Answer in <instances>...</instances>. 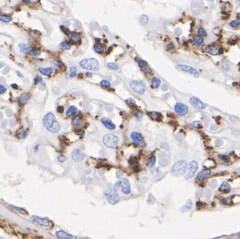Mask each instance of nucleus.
<instances>
[{
  "instance_id": "7ed1b4c3",
  "label": "nucleus",
  "mask_w": 240,
  "mask_h": 239,
  "mask_svg": "<svg viewBox=\"0 0 240 239\" xmlns=\"http://www.w3.org/2000/svg\"><path fill=\"white\" fill-rule=\"evenodd\" d=\"M80 66L86 70L98 71L99 69V63L95 58H87L82 60L80 62Z\"/></svg>"
},
{
  "instance_id": "5fc2aeb1",
  "label": "nucleus",
  "mask_w": 240,
  "mask_h": 239,
  "mask_svg": "<svg viewBox=\"0 0 240 239\" xmlns=\"http://www.w3.org/2000/svg\"><path fill=\"white\" fill-rule=\"evenodd\" d=\"M22 2H25V3H29L31 2V0H22Z\"/></svg>"
},
{
  "instance_id": "a878e982",
  "label": "nucleus",
  "mask_w": 240,
  "mask_h": 239,
  "mask_svg": "<svg viewBox=\"0 0 240 239\" xmlns=\"http://www.w3.org/2000/svg\"><path fill=\"white\" fill-rule=\"evenodd\" d=\"M30 96L28 95V94H26V93H25V94H22L21 95L20 97L18 99V102L20 104H25L26 103H27V101H28V99H29Z\"/></svg>"
},
{
  "instance_id": "393cba45",
  "label": "nucleus",
  "mask_w": 240,
  "mask_h": 239,
  "mask_svg": "<svg viewBox=\"0 0 240 239\" xmlns=\"http://www.w3.org/2000/svg\"><path fill=\"white\" fill-rule=\"evenodd\" d=\"M231 185L227 183H226V182L223 183L221 185V186L219 187V191H222V192H225V193L231 191Z\"/></svg>"
},
{
  "instance_id": "de8ad7c7",
  "label": "nucleus",
  "mask_w": 240,
  "mask_h": 239,
  "mask_svg": "<svg viewBox=\"0 0 240 239\" xmlns=\"http://www.w3.org/2000/svg\"><path fill=\"white\" fill-rule=\"evenodd\" d=\"M66 159H67V158H66V156H63V155H59L58 157V160L60 162H63Z\"/></svg>"
},
{
  "instance_id": "c03bdc74",
  "label": "nucleus",
  "mask_w": 240,
  "mask_h": 239,
  "mask_svg": "<svg viewBox=\"0 0 240 239\" xmlns=\"http://www.w3.org/2000/svg\"><path fill=\"white\" fill-rule=\"evenodd\" d=\"M32 54L34 57H37V56H39L40 54V51L38 48H34V49L32 50Z\"/></svg>"
},
{
  "instance_id": "f8f14e48",
  "label": "nucleus",
  "mask_w": 240,
  "mask_h": 239,
  "mask_svg": "<svg viewBox=\"0 0 240 239\" xmlns=\"http://www.w3.org/2000/svg\"><path fill=\"white\" fill-rule=\"evenodd\" d=\"M130 138L136 145H140V146H144L145 145V141H144L143 138L141 136V134L137 133V132H132L130 134Z\"/></svg>"
},
{
  "instance_id": "4c0bfd02",
  "label": "nucleus",
  "mask_w": 240,
  "mask_h": 239,
  "mask_svg": "<svg viewBox=\"0 0 240 239\" xmlns=\"http://www.w3.org/2000/svg\"><path fill=\"white\" fill-rule=\"evenodd\" d=\"M218 157H219L220 159H222L225 162H230V158L229 156H227V155H224V154L221 155V154H219V155H218Z\"/></svg>"
},
{
  "instance_id": "e433bc0d",
  "label": "nucleus",
  "mask_w": 240,
  "mask_h": 239,
  "mask_svg": "<svg viewBox=\"0 0 240 239\" xmlns=\"http://www.w3.org/2000/svg\"><path fill=\"white\" fill-rule=\"evenodd\" d=\"M140 22L143 23V24H147L148 22H149V18L146 15H142L141 17H140Z\"/></svg>"
},
{
  "instance_id": "4d7b16f0",
  "label": "nucleus",
  "mask_w": 240,
  "mask_h": 239,
  "mask_svg": "<svg viewBox=\"0 0 240 239\" xmlns=\"http://www.w3.org/2000/svg\"><path fill=\"white\" fill-rule=\"evenodd\" d=\"M17 74L18 75H19V76L21 77V78H22L23 77V75H22V74H21L20 73H19V72H17Z\"/></svg>"
},
{
  "instance_id": "b1692460",
  "label": "nucleus",
  "mask_w": 240,
  "mask_h": 239,
  "mask_svg": "<svg viewBox=\"0 0 240 239\" xmlns=\"http://www.w3.org/2000/svg\"><path fill=\"white\" fill-rule=\"evenodd\" d=\"M78 112V109L77 108L75 107V106H70L67 111V117H71L73 115H75Z\"/></svg>"
},
{
  "instance_id": "864d4df0",
  "label": "nucleus",
  "mask_w": 240,
  "mask_h": 239,
  "mask_svg": "<svg viewBox=\"0 0 240 239\" xmlns=\"http://www.w3.org/2000/svg\"><path fill=\"white\" fill-rule=\"evenodd\" d=\"M133 169H134V171L135 172H138V171H140V166H139V165H135V166H134Z\"/></svg>"
},
{
  "instance_id": "412c9836",
  "label": "nucleus",
  "mask_w": 240,
  "mask_h": 239,
  "mask_svg": "<svg viewBox=\"0 0 240 239\" xmlns=\"http://www.w3.org/2000/svg\"><path fill=\"white\" fill-rule=\"evenodd\" d=\"M39 71L41 74L46 75V76H50L54 72V69L52 67H46V68H40Z\"/></svg>"
},
{
  "instance_id": "13d9d810",
  "label": "nucleus",
  "mask_w": 240,
  "mask_h": 239,
  "mask_svg": "<svg viewBox=\"0 0 240 239\" xmlns=\"http://www.w3.org/2000/svg\"><path fill=\"white\" fill-rule=\"evenodd\" d=\"M87 76L89 78V77H91L92 76V74H91V73H87Z\"/></svg>"
},
{
  "instance_id": "8fccbe9b",
  "label": "nucleus",
  "mask_w": 240,
  "mask_h": 239,
  "mask_svg": "<svg viewBox=\"0 0 240 239\" xmlns=\"http://www.w3.org/2000/svg\"><path fill=\"white\" fill-rule=\"evenodd\" d=\"M155 162H156V157H155V156H152V157L150 159V160H149V163H150V165H155Z\"/></svg>"
},
{
  "instance_id": "6e6552de",
  "label": "nucleus",
  "mask_w": 240,
  "mask_h": 239,
  "mask_svg": "<svg viewBox=\"0 0 240 239\" xmlns=\"http://www.w3.org/2000/svg\"><path fill=\"white\" fill-rule=\"evenodd\" d=\"M198 169V164L196 161L190 162L189 165H187V172L186 174V179H190L196 174Z\"/></svg>"
},
{
  "instance_id": "bb28decb",
  "label": "nucleus",
  "mask_w": 240,
  "mask_h": 239,
  "mask_svg": "<svg viewBox=\"0 0 240 239\" xmlns=\"http://www.w3.org/2000/svg\"><path fill=\"white\" fill-rule=\"evenodd\" d=\"M161 84V81L157 78H154L151 81V87L153 89H157Z\"/></svg>"
},
{
  "instance_id": "7c9ffc66",
  "label": "nucleus",
  "mask_w": 240,
  "mask_h": 239,
  "mask_svg": "<svg viewBox=\"0 0 240 239\" xmlns=\"http://www.w3.org/2000/svg\"><path fill=\"white\" fill-rule=\"evenodd\" d=\"M60 46H61V48H63L64 50H69L71 48L69 43H68V42H67V41H63L62 43H61Z\"/></svg>"
},
{
  "instance_id": "9d476101",
  "label": "nucleus",
  "mask_w": 240,
  "mask_h": 239,
  "mask_svg": "<svg viewBox=\"0 0 240 239\" xmlns=\"http://www.w3.org/2000/svg\"><path fill=\"white\" fill-rule=\"evenodd\" d=\"M104 196L106 197L107 200L109 201V203L111 204H116L119 202V197L117 195V194L113 190H108L104 192Z\"/></svg>"
},
{
  "instance_id": "72a5a7b5",
  "label": "nucleus",
  "mask_w": 240,
  "mask_h": 239,
  "mask_svg": "<svg viewBox=\"0 0 240 239\" xmlns=\"http://www.w3.org/2000/svg\"><path fill=\"white\" fill-rule=\"evenodd\" d=\"M107 66H108V67H109L110 69H114V70H118V69H119V66L114 63H107Z\"/></svg>"
},
{
  "instance_id": "603ef678",
  "label": "nucleus",
  "mask_w": 240,
  "mask_h": 239,
  "mask_svg": "<svg viewBox=\"0 0 240 239\" xmlns=\"http://www.w3.org/2000/svg\"><path fill=\"white\" fill-rule=\"evenodd\" d=\"M136 118H137V119H139L140 120H141L142 117H143V113H142L141 112H136Z\"/></svg>"
},
{
  "instance_id": "09e8293b",
  "label": "nucleus",
  "mask_w": 240,
  "mask_h": 239,
  "mask_svg": "<svg viewBox=\"0 0 240 239\" xmlns=\"http://www.w3.org/2000/svg\"><path fill=\"white\" fill-rule=\"evenodd\" d=\"M42 81H43V79L41 78V77L37 76L36 77L35 80H34V84L37 85V84H38V83H40V82H42Z\"/></svg>"
},
{
  "instance_id": "4468645a",
  "label": "nucleus",
  "mask_w": 240,
  "mask_h": 239,
  "mask_svg": "<svg viewBox=\"0 0 240 239\" xmlns=\"http://www.w3.org/2000/svg\"><path fill=\"white\" fill-rule=\"evenodd\" d=\"M205 52L209 53V54H212V55H218V54H222L223 52V49H222V47H218L216 46H207V48H206Z\"/></svg>"
},
{
  "instance_id": "2eb2a0df",
  "label": "nucleus",
  "mask_w": 240,
  "mask_h": 239,
  "mask_svg": "<svg viewBox=\"0 0 240 239\" xmlns=\"http://www.w3.org/2000/svg\"><path fill=\"white\" fill-rule=\"evenodd\" d=\"M72 157L74 159L75 162H81L84 159V158L85 157V154H83L80 150L76 149V150H73L72 153Z\"/></svg>"
},
{
  "instance_id": "a18cd8bd",
  "label": "nucleus",
  "mask_w": 240,
  "mask_h": 239,
  "mask_svg": "<svg viewBox=\"0 0 240 239\" xmlns=\"http://www.w3.org/2000/svg\"><path fill=\"white\" fill-rule=\"evenodd\" d=\"M192 125L194 128H201L202 127L200 122H194L192 124Z\"/></svg>"
},
{
  "instance_id": "49530a36",
  "label": "nucleus",
  "mask_w": 240,
  "mask_h": 239,
  "mask_svg": "<svg viewBox=\"0 0 240 239\" xmlns=\"http://www.w3.org/2000/svg\"><path fill=\"white\" fill-rule=\"evenodd\" d=\"M6 91H7V89L5 88V87L0 83V95L5 93Z\"/></svg>"
},
{
  "instance_id": "a19ab883",
  "label": "nucleus",
  "mask_w": 240,
  "mask_h": 239,
  "mask_svg": "<svg viewBox=\"0 0 240 239\" xmlns=\"http://www.w3.org/2000/svg\"><path fill=\"white\" fill-rule=\"evenodd\" d=\"M12 208H13V209H15L16 211H17L18 212H19V213L21 214H26V215H27V211H26L25 209H22V208H18V207H16V206H12Z\"/></svg>"
},
{
  "instance_id": "f3484780",
  "label": "nucleus",
  "mask_w": 240,
  "mask_h": 239,
  "mask_svg": "<svg viewBox=\"0 0 240 239\" xmlns=\"http://www.w3.org/2000/svg\"><path fill=\"white\" fill-rule=\"evenodd\" d=\"M56 236L58 238H61V239H72L73 238V236L70 234H68L67 232H65L63 230H60V231H57L56 232Z\"/></svg>"
},
{
  "instance_id": "c85d7f7f",
  "label": "nucleus",
  "mask_w": 240,
  "mask_h": 239,
  "mask_svg": "<svg viewBox=\"0 0 240 239\" xmlns=\"http://www.w3.org/2000/svg\"><path fill=\"white\" fill-rule=\"evenodd\" d=\"M94 51L98 54H102L104 52V46L100 43H97L94 46Z\"/></svg>"
},
{
  "instance_id": "20e7f679",
  "label": "nucleus",
  "mask_w": 240,
  "mask_h": 239,
  "mask_svg": "<svg viewBox=\"0 0 240 239\" xmlns=\"http://www.w3.org/2000/svg\"><path fill=\"white\" fill-rule=\"evenodd\" d=\"M118 142H119V138L114 134H107L103 137L104 145L110 148H115L117 146Z\"/></svg>"
},
{
  "instance_id": "6e6d98bb",
  "label": "nucleus",
  "mask_w": 240,
  "mask_h": 239,
  "mask_svg": "<svg viewBox=\"0 0 240 239\" xmlns=\"http://www.w3.org/2000/svg\"><path fill=\"white\" fill-rule=\"evenodd\" d=\"M11 87H13V88H15V89H17V85H16V84H12V85H11Z\"/></svg>"
},
{
  "instance_id": "bf43d9fd",
  "label": "nucleus",
  "mask_w": 240,
  "mask_h": 239,
  "mask_svg": "<svg viewBox=\"0 0 240 239\" xmlns=\"http://www.w3.org/2000/svg\"><path fill=\"white\" fill-rule=\"evenodd\" d=\"M237 3L238 5L240 6V0H237Z\"/></svg>"
},
{
  "instance_id": "1a4fd4ad",
  "label": "nucleus",
  "mask_w": 240,
  "mask_h": 239,
  "mask_svg": "<svg viewBox=\"0 0 240 239\" xmlns=\"http://www.w3.org/2000/svg\"><path fill=\"white\" fill-rule=\"evenodd\" d=\"M31 221L36 224L39 225L40 226H43V227H50L52 226V222L46 218H43L37 217V216H32L31 218Z\"/></svg>"
},
{
  "instance_id": "052dcab7",
  "label": "nucleus",
  "mask_w": 240,
  "mask_h": 239,
  "mask_svg": "<svg viewBox=\"0 0 240 239\" xmlns=\"http://www.w3.org/2000/svg\"><path fill=\"white\" fill-rule=\"evenodd\" d=\"M237 238H240V232L238 234V236H237Z\"/></svg>"
},
{
  "instance_id": "f704fd0d",
  "label": "nucleus",
  "mask_w": 240,
  "mask_h": 239,
  "mask_svg": "<svg viewBox=\"0 0 240 239\" xmlns=\"http://www.w3.org/2000/svg\"><path fill=\"white\" fill-rule=\"evenodd\" d=\"M101 86L104 87V88H110L111 84H110V83L108 81L104 80V81H101Z\"/></svg>"
},
{
  "instance_id": "c9c22d12",
  "label": "nucleus",
  "mask_w": 240,
  "mask_h": 239,
  "mask_svg": "<svg viewBox=\"0 0 240 239\" xmlns=\"http://www.w3.org/2000/svg\"><path fill=\"white\" fill-rule=\"evenodd\" d=\"M198 34H199L200 36H201V37H206V36L207 35V32H206V31L202 28H198Z\"/></svg>"
},
{
  "instance_id": "58836bf2",
  "label": "nucleus",
  "mask_w": 240,
  "mask_h": 239,
  "mask_svg": "<svg viewBox=\"0 0 240 239\" xmlns=\"http://www.w3.org/2000/svg\"><path fill=\"white\" fill-rule=\"evenodd\" d=\"M26 136H27V133L25 130H22V131H19L17 133V136H18V138H20V139H24V138L26 137Z\"/></svg>"
},
{
  "instance_id": "a211bd4d",
  "label": "nucleus",
  "mask_w": 240,
  "mask_h": 239,
  "mask_svg": "<svg viewBox=\"0 0 240 239\" xmlns=\"http://www.w3.org/2000/svg\"><path fill=\"white\" fill-rule=\"evenodd\" d=\"M19 48L20 52L24 54H28L32 51V46L27 43H20L19 45Z\"/></svg>"
},
{
  "instance_id": "423d86ee",
  "label": "nucleus",
  "mask_w": 240,
  "mask_h": 239,
  "mask_svg": "<svg viewBox=\"0 0 240 239\" xmlns=\"http://www.w3.org/2000/svg\"><path fill=\"white\" fill-rule=\"evenodd\" d=\"M130 87L134 92L139 95H143L145 93V83L142 81H137V80H134L131 81L130 83Z\"/></svg>"
},
{
  "instance_id": "9b49d317",
  "label": "nucleus",
  "mask_w": 240,
  "mask_h": 239,
  "mask_svg": "<svg viewBox=\"0 0 240 239\" xmlns=\"http://www.w3.org/2000/svg\"><path fill=\"white\" fill-rule=\"evenodd\" d=\"M188 107L185 104H182V103H177V104L175 105V113H177V115H179L180 116H183V115H185L186 113H188Z\"/></svg>"
},
{
  "instance_id": "6ab92c4d",
  "label": "nucleus",
  "mask_w": 240,
  "mask_h": 239,
  "mask_svg": "<svg viewBox=\"0 0 240 239\" xmlns=\"http://www.w3.org/2000/svg\"><path fill=\"white\" fill-rule=\"evenodd\" d=\"M69 37H70V40L72 41H73L74 43H80L81 41V37L80 34L76 32H71V33L69 34Z\"/></svg>"
},
{
  "instance_id": "ddd939ff",
  "label": "nucleus",
  "mask_w": 240,
  "mask_h": 239,
  "mask_svg": "<svg viewBox=\"0 0 240 239\" xmlns=\"http://www.w3.org/2000/svg\"><path fill=\"white\" fill-rule=\"evenodd\" d=\"M190 103L195 107L198 109H204L207 107V104H204V102H202L200 100L199 98H196V97H192V98H190Z\"/></svg>"
},
{
  "instance_id": "3c124183",
  "label": "nucleus",
  "mask_w": 240,
  "mask_h": 239,
  "mask_svg": "<svg viewBox=\"0 0 240 239\" xmlns=\"http://www.w3.org/2000/svg\"><path fill=\"white\" fill-rule=\"evenodd\" d=\"M63 110H64V108H63V106H58V109H57V111H58V113H63Z\"/></svg>"
},
{
  "instance_id": "473e14b6",
  "label": "nucleus",
  "mask_w": 240,
  "mask_h": 239,
  "mask_svg": "<svg viewBox=\"0 0 240 239\" xmlns=\"http://www.w3.org/2000/svg\"><path fill=\"white\" fill-rule=\"evenodd\" d=\"M77 75V69L76 67L72 66L70 68V70H69V76L71 78H74V77L76 76Z\"/></svg>"
},
{
  "instance_id": "c756f323",
  "label": "nucleus",
  "mask_w": 240,
  "mask_h": 239,
  "mask_svg": "<svg viewBox=\"0 0 240 239\" xmlns=\"http://www.w3.org/2000/svg\"><path fill=\"white\" fill-rule=\"evenodd\" d=\"M12 20L11 17L6 14H0V21L4 22H10Z\"/></svg>"
},
{
  "instance_id": "2f4dec72",
  "label": "nucleus",
  "mask_w": 240,
  "mask_h": 239,
  "mask_svg": "<svg viewBox=\"0 0 240 239\" xmlns=\"http://www.w3.org/2000/svg\"><path fill=\"white\" fill-rule=\"evenodd\" d=\"M230 26H231V28H239L240 21L238 20V19H236V20L232 21V22H231V23H230Z\"/></svg>"
},
{
  "instance_id": "cd10ccee",
  "label": "nucleus",
  "mask_w": 240,
  "mask_h": 239,
  "mask_svg": "<svg viewBox=\"0 0 240 239\" xmlns=\"http://www.w3.org/2000/svg\"><path fill=\"white\" fill-rule=\"evenodd\" d=\"M194 43H195L196 46H201V45L204 43L203 37H201V36L200 35H198L196 36V37H195V38H194Z\"/></svg>"
},
{
  "instance_id": "dca6fc26",
  "label": "nucleus",
  "mask_w": 240,
  "mask_h": 239,
  "mask_svg": "<svg viewBox=\"0 0 240 239\" xmlns=\"http://www.w3.org/2000/svg\"><path fill=\"white\" fill-rule=\"evenodd\" d=\"M101 122H102V123L107 128H108L109 130H114L116 128L115 124L113 123V122H112L110 119H108V118H105V117L102 118V120H101Z\"/></svg>"
},
{
  "instance_id": "aec40b11",
  "label": "nucleus",
  "mask_w": 240,
  "mask_h": 239,
  "mask_svg": "<svg viewBox=\"0 0 240 239\" xmlns=\"http://www.w3.org/2000/svg\"><path fill=\"white\" fill-rule=\"evenodd\" d=\"M148 115L150 116V118L152 120L158 121V122L162 120V115L160 113H157V112H149V113H148Z\"/></svg>"
},
{
  "instance_id": "f03ea898",
  "label": "nucleus",
  "mask_w": 240,
  "mask_h": 239,
  "mask_svg": "<svg viewBox=\"0 0 240 239\" xmlns=\"http://www.w3.org/2000/svg\"><path fill=\"white\" fill-rule=\"evenodd\" d=\"M186 169H187V162L186 160L182 159L174 164L171 168V173L175 177H181L185 174Z\"/></svg>"
},
{
  "instance_id": "4be33fe9",
  "label": "nucleus",
  "mask_w": 240,
  "mask_h": 239,
  "mask_svg": "<svg viewBox=\"0 0 240 239\" xmlns=\"http://www.w3.org/2000/svg\"><path fill=\"white\" fill-rule=\"evenodd\" d=\"M211 174V171L210 170H204L202 171L199 174H198V179L200 180V181H203L204 180H205V178L208 177L210 174Z\"/></svg>"
},
{
  "instance_id": "39448f33",
  "label": "nucleus",
  "mask_w": 240,
  "mask_h": 239,
  "mask_svg": "<svg viewBox=\"0 0 240 239\" xmlns=\"http://www.w3.org/2000/svg\"><path fill=\"white\" fill-rule=\"evenodd\" d=\"M175 69H177L178 71L183 72V73L192 75V76H194L195 78H198L200 75L199 73L198 72L197 69H196L191 66L186 65V64H177V65L175 66Z\"/></svg>"
},
{
  "instance_id": "79ce46f5",
  "label": "nucleus",
  "mask_w": 240,
  "mask_h": 239,
  "mask_svg": "<svg viewBox=\"0 0 240 239\" xmlns=\"http://www.w3.org/2000/svg\"><path fill=\"white\" fill-rule=\"evenodd\" d=\"M126 103L128 104V105L130 107H132L133 105L136 107V104H135V102H134V101L133 100V99H131V98H128V99H127Z\"/></svg>"
},
{
  "instance_id": "ea45409f",
  "label": "nucleus",
  "mask_w": 240,
  "mask_h": 239,
  "mask_svg": "<svg viewBox=\"0 0 240 239\" xmlns=\"http://www.w3.org/2000/svg\"><path fill=\"white\" fill-rule=\"evenodd\" d=\"M73 123L75 126H78V125H80L81 123V119H80V117H76V118H75V119H73Z\"/></svg>"
},
{
  "instance_id": "f257e3e1",
  "label": "nucleus",
  "mask_w": 240,
  "mask_h": 239,
  "mask_svg": "<svg viewBox=\"0 0 240 239\" xmlns=\"http://www.w3.org/2000/svg\"><path fill=\"white\" fill-rule=\"evenodd\" d=\"M44 127L47 130L52 134H56L59 131L61 125L58 123V120L56 119L55 116L52 113H48L43 118V120Z\"/></svg>"
},
{
  "instance_id": "37998d69",
  "label": "nucleus",
  "mask_w": 240,
  "mask_h": 239,
  "mask_svg": "<svg viewBox=\"0 0 240 239\" xmlns=\"http://www.w3.org/2000/svg\"><path fill=\"white\" fill-rule=\"evenodd\" d=\"M138 65H139L140 67H145L147 66V63L145 60H143L140 59L138 60Z\"/></svg>"
},
{
  "instance_id": "5701e85b",
  "label": "nucleus",
  "mask_w": 240,
  "mask_h": 239,
  "mask_svg": "<svg viewBox=\"0 0 240 239\" xmlns=\"http://www.w3.org/2000/svg\"><path fill=\"white\" fill-rule=\"evenodd\" d=\"M192 206V201L191 200H187V202L181 208V211L182 212H185V211H188L189 210L191 209Z\"/></svg>"
},
{
  "instance_id": "0eeeda50",
  "label": "nucleus",
  "mask_w": 240,
  "mask_h": 239,
  "mask_svg": "<svg viewBox=\"0 0 240 239\" xmlns=\"http://www.w3.org/2000/svg\"><path fill=\"white\" fill-rule=\"evenodd\" d=\"M116 187H121L122 191L125 195H129L130 193V186L129 184L128 180L125 178L120 179L119 181L116 183Z\"/></svg>"
}]
</instances>
